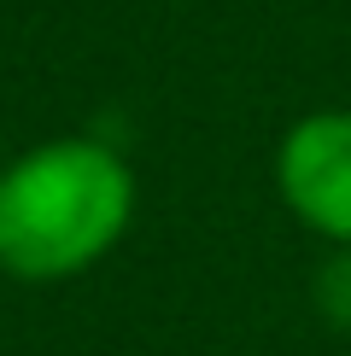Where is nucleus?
Masks as SVG:
<instances>
[{"label":"nucleus","mask_w":351,"mask_h":356,"mask_svg":"<svg viewBox=\"0 0 351 356\" xmlns=\"http://www.w3.org/2000/svg\"><path fill=\"white\" fill-rule=\"evenodd\" d=\"M135 222V170L94 135H58L0 170V275L53 286L88 275Z\"/></svg>","instance_id":"1"},{"label":"nucleus","mask_w":351,"mask_h":356,"mask_svg":"<svg viewBox=\"0 0 351 356\" xmlns=\"http://www.w3.org/2000/svg\"><path fill=\"white\" fill-rule=\"evenodd\" d=\"M275 193L316 240L351 245V111H304L275 146Z\"/></svg>","instance_id":"2"},{"label":"nucleus","mask_w":351,"mask_h":356,"mask_svg":"<svg viewBox=\"0 0 351 356\" xmlns=\"http://www.w3.org/2000/svg\"><path fill=\"white\" fill-rule=\"evenodd\" d=\"M311 298H316L328 327L351 333V245H334L328 257H322V269L311 280Z\"/></svg>","instance_id":"3"}]
</instances>
